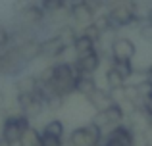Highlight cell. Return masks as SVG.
Here are the masks:
<instances>
[{"label":"cell","mask_w":152,"mask_h":146,"mask_svg":"<svg viewBox=\"0 0 152 146\" xmlns=\"http://www.w3.org/2000/svg\"><path fill=\"white\" fill-rule=\"evenodd\" d=\"M77 69L71 62H56L39 73V79L45 83H50L52 89L60 92L62 96L69 98L75 94V81H77Z\"/></svg>","instance_id":"6da1fadb"},{"label":"cell","mask_w":152,"mask_h":146,"mask_svg":"<svg viewBox=\"0 0 152 146\" xmlns=\"http://www.w3.org/2000/svg\"><path fill=\"white\" fill-rule=\"evenodd\" d=\"M31 127V119L21 112H10L4 113L2 125H0V137L4 144H19L21 137Z\"/></svg>","instance_id":"7a4b0ae2"},{"label":"cell","mask_w":152,"mask_h":146,"mask_svg":"<svg viewBox=\"0 0 152 146\" xmlns=\"http://www.w3.org/2000/svg\"><path fill=\"white\" fill-rule=\"evenodd\" d=\"M102 139H104V131L91 119L89 123L73 127L67 133L66 146H100Z\"/></svg>","instance_id":"3957f363"},{"label":"cell","mask_w":152,"mask_h":146,"mask_svg":"<svg viewBox=\"0 0 152 146\" xmlns=\"http://www.w3.org/2000/svg\"><path fill=\"white\" fill-rule=\"evenodd\" d=\"M106 14L110 17L114 29H123V27L135 25V23L141 21L139 12H137V4L133 0H121V2L114 4L110 8V12H106Z\"/></svg>","instance_id":"277c9868"},{"label":"cell","mask_w":152,"mask_h":146,"mask_svg":"<svg viewBox=\"0 0 152 146\" xmlns=\"http://www.w3.org/2000/svg\"><path fill=\"white\" fill-rule=\"evenodd\" d=\"M91 119H93L94 123H96L98 127H100L102 131L106 133V131H110L112 127H115V125L123 123V121L127 119V110H125V106L112 102V104L106 106L104 110H98V112H94Z\"/></svg>","instance_id":"5b68a950"},{"label":"cell","mask_w":152,"mask_h":146,"mask_svg":"<svg viewBox=\"0 0 152 146\" xmlns=\"http://www.w3.org/2000/svg\"><path fill=\"white\" fill-rule=\"evenodd\" d=\"M15 108H18V112L25 113L31 121L37 119L42 112H46L45 100L41 98L39 92H19V94H15Z\"/></svg>","instance_id":"8992f818"},{"label":"cell","mask_w":152,"mask_h":146,"mask_svg":"<svg viewBox=\"0 0 152 146\" xmlns=\"http://www.w3.org/2000/svg\"><path fill=\"white\" fill-rule=\"evenodd\" d=\"M102 64V52L98 48L91 50V52L87 54H81V56H75V69H77V73H85V75H94L98 71V68H100Z\"/></svg>","instance_id":"52a82bcc"},{"label":"cell","mask_w":152,"mask_h":146,"mask_svg":"<svg viewBox=\"0 0 152 146\" xmlns=\"http://www.w3.org/2000/svg\"><path fill=\"white\" fill-rule=\"evenodd\" d=\"M137 56V46L131 38L127 37H115L110 44V58L112 60H127L133 62V58Z\"/></svg>","instance_id":"ba28073f"},{"label":"cell","mask_w":152,"mask_h":146,"mask_svg":"<svg viewBox=\"0 0 152 146\" xmlns=\"http://www.w3.org/2000/svg\"><path fill=\"white\" fill-rule=\"evenodd\" d=\"M66 50H67V46L64 44V41L58 37V35H52V37L41 41V58L56 60V58H60Z\"/></svg>","instance_id":"9c48e42d"},{"label":"cell","mask_w":152,"mask_h":146,"mask_svg":"<svg viewBox=\"0 0 152 146\" xmlns=\"http://www.w3.org/2000/svg\"><path fill=\"white\" fill-rule=\"evenodd\" d=\"M15 50H18V54L21 56V60L25 62V64H31L33 60L41 58V41H37V38H33V37H27L25 41L15 44Z\"/></svg>","instance_id":"30bf717a"},{"label":"cell","mask_w":152,"mask_h":146,"mask_svg":"<svg viewBox=\"0 0 152 146\" xmlns=\"http://www.w3.org/2000/svg\"><path fill=\"white\" fill-rule=\"evenodd\" d=\"M18 17L25 27H35V25H41V23L45 21L46 12L42 10V6L39 2H33L27 10H23L21 14H18Z\"/></svg>","instance_id":"8fae6325"},{"label":"cell","mask_w":152,"mask_h":146,"mask_svg":"<svg viewBox=\"0 0 152 146\" xmlns=\"http://www.w3.org/2000/svg\"><path fill=\"white\" fill-rule=\"evenodd\" d=\"M85 102L94 110V112H98V110H104L106 106H110V104H112L110 89H100V86H98L94 92H91L89 96L85 98Z\"/></svg>","instance_id":"7c38bea8"},{"label":"cell","mask_w":152,"mask_h":146,"mask_svg":"<svg viewBox=\"0 0 152 146\" xmlns=\"http://www.w3.org/2000/svg\"><path fill=\"white\" fill-rule=\"evenodd\" d=\"M96 89H98V83H96V79H94V75H85V73L77 75V81H75V94L87 98Z\"/></svg>","instance_id":"4fadbf2b"},{"label":"cell","mask_w":152,"mask_h":146,"mask_svg":"<svg viewBox=\"0 0 152 146\" xmlns=\"http://www.w3.org/2000/svg\"><path fill=\"white\" fill-rule=\"evenodd\" d=\"M67 14H69L71 21H73L75 25H79V27H85V25H89V23L94 21V14L85 6V4L75 6V8H69V10H67Z\"/></svg>","instance_id":"5bb4252c"},{"label":"cell","mask_w":152,"mask_h":146,"mask_svg":"<svg viewBox=\"0 0 152 146\" xmlns=\"http://www.w3.org/2000/svg\"><path fill=\"white\" fill-rule=\"evenodd\" d=\"M39 89V75L25 73L19 75V79L15 81V94L19 92H37Z\"/></svg>","instance_id":"9a60e30c"},{"label":"cell","mask_w":152,"mask_h":146,"mask_svg":"<svg viewBox=\"0 0 152 146\" xmlns=\"http://www.w3.org/2000/svg\"><path fill=\"white\" fill-rule=\"evenodd\" d=\"M41 131L42 133H48V135H52V137H58V139H66V137H67L66 123H64L62 119H58V117H52V119H48L45 125H42Z\"/></svg>","instance_id":"2e32d148"},{"label":"cell","mask_w":152,"mask_h":146,"mask_svg":"<svg viewBox=\"0 0 152 146\" xmlns=\"http://www.w3.org/2000/svg\"><path fill=\"white\" fill-rule=\"evenodd\" d=\"M71 48H73L75 56H81V54H87V52H91V50H94V48H96V42H94L91 37H87V35L79 33Z\"/></svg>","instance_id":"e0dca14e"},{"label":"cell","mask_w":152,"mask_h":146,"mask_svg":"<svg viewBox=\"0 0 152 146\" xmlns=\"http://www.w3.org/2000/svg\"><path fill=\"white\" fill-rule=\"evenodd\" d=\"M104 81H106V89H119V86H123V85H127V79L123 77L121 73L118 71L115 68H108V71L106 75H104Z\"/></svg>","instance_id":"ac0fdd59"},{"label":"cell","mask_w":152,"mask_h":146,"mask_svg":"<svg viewBox=\"0 0 152 146\" xmlns=\"http://www.w3.org/2000/svg\"><path fill=\"white\" fill-rule=\"evenodd\" d=\"M133 89H135V94H137V98H139V102L141 104H145L146 102V98L152 94V83L148 81V79H142V81H139V83H135L133 85Z\"/></svg>","instance_id":"d6986e66"},{"label":"cell","mask_w":152,"mask_h":146,"mask_svg":"<svg viewBox=\"0 0 152 146\" xmlns=\"http://www.w3.org/2000/svg\"><path fill=\"white\" fill-rule=\"evenodd\" d=\"M56 35H58V37H60V38L64 41V44H66L67 48H71L79 33L75 31V27H73V25H69V23H66V25H62V29H60V31H58Z\"/></svg>","instance_id":"ffe728a7"},{"label":"cell","mask_w":152,"mask_h":146,"mask_svg":"<svg viewBox=\"0 0 152 146\" xmlns=\"http://www.w3.org/2000/svg\"><path fill=\"white\" fill-rule=\"evenodd\" d=\"M21 146H41V129L33 127L31 125L29 129L25 131V135L21 137Z\"/></svg>","instance_id":"44dd1931"},{"label":"cell","mask_w":152,"mask_h":146,"mask_svg":"<svg viewBox=\"0 0 152 146\" xmlns=\"http://www.w3.org/2000/svg\"><path fill=\"white\" fill-rule=\"evenodd\" d=\"M110 65L118 69V71L121 73L123 77L127 79V81H129V79L133 77V73H135L133 62H127V60H112V58H110Z\"/></svg>","instance_id":"7402d4cb"},{"label":"cell","mask_w":152,"mask_h":146,"mask_svg":"<svg viewBox=\"0 0 152 146\" xmlns=\"http://www.w3.org/2000/svg\"><path fill=\"white\" fill-rule=\"evenodd\" d=\"M42 6V10L46 12V15H52V14H58L66 8V0H41L39 2Z\"/></svg>","instance_id":"603a6c76"},{"label":"cell","mask_w":152,"mask_h":146,"mask_svg":"<svg viewBox=\"0 0 152 146\" xmlns=\"http://www.w3.org/2000/svg\"><path fill=\"white\" fill-rule=\"evenodd\" d=\"M137 25H139V35H141L146 42H152V23L145 17V19H141Z\"/></svg>","instance_id":"cb8c5ba5"},{"label":"cell","mask_w":152,"mask_h":146,"mask_svg":"<svg viewBox=\"0 0 152 146\" xmlns=\"http://www.w3.org/2000/svg\"><path fill=\"white\" fill-rule=\"evenodd\" d=\"M41 146H66V139H58L41 131Z\"/></svg>","instance_id":"d4e9b609"},{"label":"cell","mask_w":152,"mask_h":146,"mask_svg":"<svg viewBox=\"0 0 152 146\" xmlns=\"http://www.w3.org/2000/svg\"><path fill=\"white\" fill-rule=\"evenodd\" d=\"M10 44H12V33L4 25H0V50L8 48Z\"/></svg>","instance_id":"484cf974"},{"label":"cell","mask_w":152,"mask_h":146,"mask_svg":"<svg viewBox=\"0 0 152 146\" xmlns=\"http://www.w3.org/2000/svg\"><path fill=\"white\" fill-rule=\"evenodd\" d=\"M33 2H35V0H14V4H12V12L18 15V14H21L23 10H27Z\"/></svg>","instance_id":"4316f807"},{"label":"cell","mask_w":152,"mask_h":146,"mask_svg":"<svg viewBox=\"0 0 152 146\" xmlns=\"http://www.w3.org/2000/svg\"><path fill=\"white\" fill-rule=\"evenodd\" d=\"M85 6H87V8H89V10H91V12H93V14H94V15H96V14H98V12H100V10H102V6H104V2H102V0H87V2H85Z\"/></svg>","instance_id":"83f0119b"},{"label":"cell","mask_w":152,"mask_h":146,"mask_svg":"<svg viewBox=\"0 0 152 146\" xmlns=\"http://www.w3.org/2000/svg\"><path fill=\"white\" fill-rule=\"evenodd\" d=\"M145 77H146V79H148V81L152 83V64L148 65V69H146V73H145Z\"/></svg>","instance_id":"f1b7e54d"},{"label":"cell","mask_w":152,"mask_h":146,"mask_svg":"<svg viewBox=\"0 0 152 146\" xmlns=\"http://www.w3.org/2000/svg\"><path fill=\"white\" fill-rule=\"evenodd\" d=\"M145 104H146V106H150V108H152V94H150L148 98H146V102H145Z\"/></svg>","instance_id":"f546056e"},{"label":"cell","mask_w":152,"mask_h":146,"mask_svg":"<svg viewBox=\"0 0 152 146\" xmlns=\"http://www.w3.org/2000/svg\"><path fill=\"white\" fill-rule=\"evenodd\" d=\"M146 19H148V21L152 23V8H150V10H148V14H146Z\"/></svg>","instance_id":"4dcf8cb0"},{"label":"cell","mask_w":152,"mask_h":146,"mask_svg":"<svg viewBox=\"0 0 152 146\" xmlns=\"http://www.w3.org/2000/svg\"><path fill=\"white\" fill-rule=\"evenodd\" d=\"M135 146H152V144H150V142H142V140H141V142H137Z\"/></svg>","instance_id":"1f68e13d"},{"label":"cell","mask_w":152,"mask_h":146,"mask_svg":"<svg viewBox=\"0 0 152 146\" xmlns=\"http://www.w3.org/2000/svg\"><path fill=\"white\" fill-rule=\"evenodd\" d=\"M0 146H2V137H0Z\"/></svg>","instance_id":"d6a6232c"},{"label":"cell","mask_w":152,"mask_h":146,"mask_svg":"<svg viewBox=\"0 0 152 146\" xmlns=\"http://www.w3.org/2000/svg\"><path fill=\"white\" fill-rule=\"evenodd\" d=\"M35 2H41V0H35Z\"/></svg>","instance_id":"836d02e7"}]
</instances>
